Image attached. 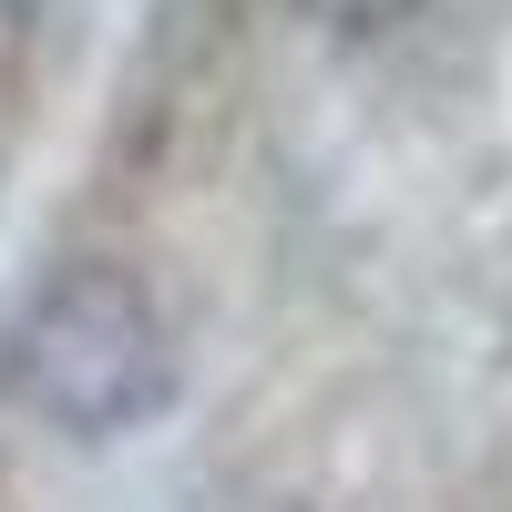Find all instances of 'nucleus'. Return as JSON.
Returning <instances> with one entry per match:
<instances>
[{
  "instance_id": "f03ea898",
  "label": "nucleus",
  "mask_w": 512,
  "mask_h": 512,
  "mask_svg": "<svg viewBox=\"0 0 512 512\" xmlns=\"http://www.w3.org/2000/svg\"><path fill=\"white\" fill-rule=\"evenodd\" d=\"M318 11H328V21H379L390 0H318Z\"/></svg>"
},
{
  "instance_id": "f257e3e1",
  "label": "nucleus",
  "mask_w": 512,
  "mask_h": 512,
  "mask_svg": "<svg viewBox=\"0 0 512 512\" xmlns=\"http://www.w3.org/2000/svg\"><path fill=\"white\" fill-rule=\"evenodd\" d=\"M0 400L62 441H123L175 400V328L154 287L113 256L41 277L0 328Z\"/></svg>"
}]
</instances>
